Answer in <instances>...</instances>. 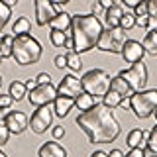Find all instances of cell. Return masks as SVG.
Segmentation results:
<instances>
[{
	"label": "cell",
	"instance_id": "6da1fadb",
	"mask_svg": "<svg viewBox=\"0 0 157 157\" xmlns=\"http://www.w3.org/2000/svg\"><path fill=\"white\" fill-rule=\"evenodd\" d=\"M75 124L86 134L90 144H112L122 134V126L116 120L112 108L104 104H94L90 110L81 112Z\"/></svg>",
	"mask_w": 157,
	"mask_h": 157
},
{
	"label": "cell",
	"instance_id": "7a4b0ae2",
	"mask_svg": "<svg viewBox=\"0 0 157 157\" xmlns=\"http://www.w3.org/2000/svg\"><path fill=\"white\" fill-rule=\"evenodd\" d=\"M102 22L94 14H77L73 16L69 37L73 41V51L77 53H86L96 47L98 37L102 33Z\"/></svg>",
	"mask_w": 157,
	"mask_h": 157
},
{
	"label": "cell",
	"instance_id": "3957f363",
	"mask_svg": "<svg viewBox=\"0 0 157 157\" xmlns=\"http://www.w3.org/2000/svg\"><path fill=\"white\" fill-rule=\"evenodd\" d=\"M43 47L32 33H24V36H14V47H12V59L20 67L36 65L41 59Z\"/></svg>",
	"mask_w": 157,
	"mask_h": 157
},
{
	"label": "cell",
	"instance_id": "277c9868",
	"mask_svg": "<svg viewBox=\"0 0 157 157\" xmlns=\"http://www.w3.org/2000/svg\"><path fill=\"white\" fill-rule=\"evenodd\" d=\"M130 100H132L130 110L136 114V118L145 120V118L153 116L157 108V88H144L140 92H134Z\"/></svg>",
	"mask_w": 157,
	"mask_h": 157
},
{
	"label": "cell",
	"instance_id": "5b68a950",
	"mask_svg": "<svg viewBox=\"0 0 157 157\" xmlns=\"http://www.w3.org/2000/svg\"><path fill=\"white\" fill-rule=\"evenodd\" d=\"M110 75L104 71V69H90L86 71L81 78V85L82 90L88 92L92 96H104L108 90H110Z\"/></svg>",
	"mask_w": 157,
	"mask_h": 157
},
{
	"label": "cell",
	"instance_id": "8992f818",
	"mask_svg": "<svg viewBox=\"0 0 157 157\" xmlns=\"http://www.w3.org/2000/svg\"><path fill=\"white\" fill-rule=\"evenodd\" d=\"M126 41H128L126 29H122L120 26L118 28H104L100 37H98L96 49L98 51H104V53H120Z\"/></svg>",
	"mask_w": 157,
	"mask_h": 157
},
{
	"label": "cell",
	"instance_id": "52a82bcc",
	"mask_svg": "<svg viewBox=\"0 0 157 157\" xmlns=\"http://www.w3.org/2000/svg\"><path fill=\"white\" fill-rule=\"evenodd\" d=\"M118 75L128 82V86H130L134 92L144 90L147 86V81H149V71H147V65L144 61H137L134 65H130L128 69H122Z\"/></svg>",
	"mask_w": 157,
	"mask_h": 157
},
{
	"label": "cell",
	"instance_id": "ba28073f",
	"mask_svg": "<svg viewBox=\"0 0 157 157\" xmlns=\"http://www.w3.org/2000/svg\"><path fill=\"white\" fill-rule=\"evenodd\" d=\"M53 116H55V112H53V108L45 104V106H37L36 110H33L32 118H29V130L33 132V134L41 136L47 132V128L53 124Z\"/></svg>",
	"mask_w": 157,
	"mask_h": 157
},
{
	"label": "cell",
	"instance_id": "9c48e42d",
	"mask_svg": "<svg viewBox=\"0 0 157 157\" xmlns=\"http://www.w3.org/2000/svg\"><path fill=\"white\" fill-rule=\"evenodd\" d=\"M57 98V86H53L51 82L47 85H37L33 90L28 92V100L33 106H45V104H53V100Z\"/></svg>",
	"mask_w": 157,
	"mask_h": 157
},
{
	"label": "cell",
	"instance_id": "30bf717a",
	"mask_svg": "<svg viewBox=\"0 0 157 157\" xmlns=\"http://www.w3.org/2000/svg\"><path fill=\"white\" fill-rule=\"evenodd\" d=\"M33 10H36V24L39 28L49 26V22L57 16L55 4H51L49 0H33Z\"/></svg>",
	"mask_w": 157,
	"mask_h": 157
},
{
	"label": "cell",
	"instance_id": "8fae6325",
	"mask_svg": "<svg viewBox=\"0 0 157 157\" xmlns=\"http://www.w3.org/2000/svg\"><path fill=\"white\" fill-rule=\"evenodd\" d=\"M4 122H6V126H8L12 136H20L29 128V118L22 110H10L8 116L4 118Z\"/></svg>",
	"mask_w": 157,
	"mask_h": 157
},
{
	"label": "cell",
	"instance_id": "7c38bea8",
	"mask_svg": "<svg viewBox=\"0 0 157 157\" xmlns=\"http://www.w3.org/2000/svg\"><path fill=\"white\" fill-rule=\"evenodd\" d=\"M122 59H124L126 63H137V61H144V55H145V49L141 45V41H137V39H128L124 43V47H122L120 51Z\"/></svg>",
	"mask_w": 157,
	"mask_h": 157
},
{
	"label": "cell",
	"instance_id": "4fadbf2b",
	"mask_svg": "<svg viewBox=\"0 0 157 157\" xmlns=\"http://www.w3.org/2000/svg\"><path fill=\"white\" fill-rule=\"evenodd\" d=\"M82 92V85H81V78L75 77V75H65L59 81L57 85V94H63V96H71L75 98Z\"/></svg>",
	"mask_w": 157,
	"mask_h": 157
},
{
	"label": "cell",
	"instance_id": "5bb4252c",
	"mask_svg": "<svg viewBox=\"0 0 157 157\" xmlns=\"http://www.w3.org/2000/svg\"><path fill=\"white\" fill-rule=\"evenodd\" d=\"M37 157H67V149L59 141H45L37 149Z\"/></svg>",
	"mask_w": 157,
	"mask_h": 157
},
{
	"label": "cell",
	"instance_id": "9a60e30c",
	"mask_svg": "<svg viewBox=\"0 0 157 157\" xmlns=\"http://www.w3.org/2000/svg\"><path fill=\"white\" fill-rule=\"evenodd\" d=\"M145 141H147V132L141 130V128L130 130V134H128V137H126V145L130 147V149H144Z\"/></svg>",
	"mask_w": 157,
	"mask_h": 157
},
{
	"label": "cell",
	"instance_id": "2e32d148",
	"mask_svg": "<svg viewBox=\"0 0 157 157\" xmlns=\"http://www.w3.org/2000/svg\"><path fill=\"white\" fill-rule=\"evenodd\" d=\"M102 16H104L106 28H118V26H120L122 16H124V6H122V4H114V6L106 8Z\"/></svg>",
	"mask_w": 157,
	"mask_h": 157
},
{
	"label": "cell",
	"instance_id": "e0dca14e",
	"mask_svg": "<svg viewBox=\"0 0 157 157\" xmlns=\"http://www.w3.org/2000/svg\"><path fill=\"white\" fill-rule=\"evenodd\" d=\"M73 106H75V98H71V96L57 94V98L53 100V112H55V116H59V118H65L69 112H71Z\"/></svg>",
	"mask_w": 157,
	"mask_h": 157
},
{
	"label": "cell",
	"instance_id": "ac0fdd59",
	"mask_svg": "<svg viewBox=\"0 0 157 157\" xmlns=\"http://www.w3.org/2000/svg\"><path fill=\"white\" fill-rule=\"evenodd\" d=\"M71 22H73V16L69 12H57V16L49 22V28L59 29V32H69L71 29Z\"/></svg>",
	"mask_w": 157,
	"mask_h": 157
},
{
	"label": "cell",
	"instance_id": "d6986e66",
	"mask_svg": "<svg viewBox=\"0 0 157 157\" xmlns=\"http://www.w3.org/2000/svg\"><path fill=\"white\" fill-rule=\"evenodd\" d=\"M94 104H98L96 102V96H92V94H88V92L82 90L78 96H75V106L78 108L81 112H86V110H90Z\"/></svg>",
	"mask_w": 157,
	"mask_h": 157
},
{
	"label": "cell",
	"instance_id": "ffe728a7",
	"mask_svg": "<svg viewBox=\"0 0 157 157\" xmlns=\"http://www.w3.org/2000/svg\"><path fill=\"white\" fill-rule=\"evenodd\" d=\"M110 88H112V90H116V92H120V94L124 96V98L134 94V90L128 86V82H126L120 75H116V77H112V78H110Z\"/></svg>",
	"mask_w": 157,
	"mask_h": 157
},
{
	"label": "cell",
	"instance_id": "44dd1931",
	"mask_svg": "<svg viewBox=\"0 0 157 157\" xmlns=\"http://www.w3.org/2000/svg\"><path fill=\"white\" fill-rule=\"evenodd\" d=\"M8 94L14 98V100H22V98H26L28 96V86H26V82H22V81H12L10 82V86H8Z\"/></svg>",
	"mask_w": 157,
	"mask_h": 157
},
{
	"label": "cell",
	"instance_id": "7402d4cb",
	"mask_svg": "<svg viewBox=\"0 0 157 157\" xmlns=\"http://www.w3.org/2000/svg\"><path fill=\"white\" fill-rule=\"evenodd\" d=\"M141 45H144L145 53H149L151 57H157V32H145Z\"/></svg>",
	"mask_w": 157,
	"mask_h": 157
},
{
	"label": "cell",
	"instance_id": "603a6c76",
	"mask_svg": "<svg viewBox=\"0 0 157 157\" xmlns=\"http://www.w3.org/2000/svg\"><path fill=\"white\" fill-rule=\"evenodd\" d=\"M29 28H32V24H29L28 16H18L16 22L12 24V36H24V33H29Z\"/></svg>",
	"mask_w": 157,
	"mask_h": 157
},
{
	"label": "cell",
	"instance_id": "cb8c5ba5",
	"mask_svg": "<svg viewBox=\"0 0 157 157\" xmlns=\"http://www.w3.org/2000/svg\"><path fill=\"white\" fill-rule=\"evenodd\" d=\"M12 47H14V36L12 33H4L0 36V53L4 59L12 57Z\"/></svg>",
	"mask_w": 157,
	"mask_h": 157
},
{
	"label": "cell",
	"instance_id": "d4e9b609",
	"mask_svg": "<svg viewBox=\"0 0 157 157\" xmlns=\"http://www.w3.org/2000/svg\"><path fill=\"white\" fill-rule=\"evenodd\" d=\"M49 41L53 47H65L69 41V32H59V29H51L49 33Z\"/></svg>",
	"mask_w": 157,
	"mask_h": 157
},
{
	"label": "cell",
	"instance_id": "484cf974",
	"mask_svg": "<svg viewBox=\"0 0 157 157\" xmlns=\"http://www.w3.org/2000/svg\"><path fill=\"white\" fill-rule=\"evenodd\" d=\"M122 98H124V96H122L120 92H116V90H112V88H110V90L102 96V104L108 106V108H118V106H120V102H122Z\"/></svg>",
	"mask_w": 157,
	"mask_h": 157
},
{
	"label": "cell",
	"instance_id": "4316f807",
	"mask_svg": "<svg viewBox=\"0 0 157 157\" xmlns=\"http://www.w3.org/2000/svg\"><path fill=\"white\" fill-rule=\"evenodd\" d=\"M65 57H67V67L71 69V71H81V69H82L81 53H77V51H69V53H65Z\"/></svg>",
	"mask_w": 157,
	"mask_h": 157
},
{
	"label": "cell",
	"instance_id": "83f0119b",
	"mask_svg": "<svg viewBox=\"0 0 157 157\" xmlns=\"http://www.w3.org/2000/svg\"><path fill=\"white\" fill-rule=\"evenodd\" d=\"M10 18H12V8L6 6V4L0 0V32L6 28V24L10 22Z\"/></svg>",
	"mask_w": 157,
	"mask_h": 157
},
{
	"label": "cell",
	"instance_id": "f1b7e54d",
	"mask_svg": "<svg viewBox=\"0 0 157 157\" xmlns=\"http://www.w3.org/2000/svg\"><path fill=\"white\" fill-rule=\"evenodd\" d=\"M120 28L122 29H132V28H136V16L134 14H130V12H124V16H122L120 20Z\"/></svg>",
	"mask_w": 157,
	"mask_h": 157
},
{
	"label": "cell",
	"instance_id": "f546056e",
	"mask_svg": "<svg viewBox=\"0 0 157 157\" xmlns=\"http://www.w3.org/2000/svg\"><path fill=\"white\" fill-rule=\"evenodd\" d=\"M145 147H149L151 151H157V124L151 128V132L147 134V141H145Z\"/></svg>",
	"mask_w": 157,
	"mask_h": 157
},
{
	"label": "cell",
	"instance_id": "4dcf8cb0",
	"mask_svg": "<svg viewBox=\"0 0 157 157\" xmlns=\"http://www.w3.org/2000/svg\"><path fill=\"white\" fill-rule=\"evenodd\" d=\"M10 130H8V126H6V122L4 120H0V147L2 145H6L8 144V140H10Z\"/></svg>",
	"mask_w": 157,
	"mask_h": 157
},
{
	"label": "cell",
	"instance_id": "1f68e13d",
	"mask_svg": "<svg viewBox=\"0 0 157 157\" xmlns=\"http://www.w3.org/2000/svg\"><path fill=\"white\" fill-rule=\"evenodd\" d=\"M134 16L136 18H144V16H149V12H147V0H144L141 4H137V6L134 8Z\"/></svg>",
	"mask_w": 157,
	"mask_h": 157
},
{
	"label": "cell",
	"instance_id": "d6a6232c",
	"mask_svg": "<svg viewBox=\"0 0 157 157\" xmlns=\"http://www.w3.org/2000/svg\"><path fill=\"white\" fill-rule=\"evenodd\" d=\"M65 134H67V132H65V128H63V126H55V128L51 130L53 140H63V137H65Z\"/></svg>",
	"mask_w": 157,
	"mask_h": 157
},
{
	"label": "cell",
	"instance_id": "836d02e7",
	"mask_svg": "<svg viewBox=\"0 0 157 157\" xmlns=\"http://www.w3.org/2000/svg\"><path fill=\"white\" fill-rule=\"evenodd\" d=\"M14 102V98L10 94H0V108H10Z\"/></svg>",
	"mask_w": 157,
	"mask_h": 157
},
{
	"label": "cell",
	"instance_id": "e575fe53",
	"mask_svg": "<svg viewBox=\"0 0 157 157\" xmlns=\"http://www.w3.org/2000/svg\"><path fill=\"white\" fill-rule=\"evenodd\" d=\"M53 65H55L57 69H63V67H67V57H65V55H57L55 59H53Z\"/></svg>",
	"mask_w": 157,
	"mask_h": 157
},
{
	"label": "cell",
	"instance_id": "d590c367",
	"mask_svg": "<svg viewBox=\"0 0 157 157\" xmlns=\"http://www.w3.org/2000/svg\"><path fill=\"white\" fill-rule=\"evenodd\" d=\"M90 14H104V8L100 6V2H98V0H94V2H90Z\"/></svg>",
	"mask_w": 157,
	"mask_h": 157
},
{
	"label": "cell",
	"instance_id": "8d00e7d4",
	"mask_svg": "<svg viewBox=\"0 0 157 157\" xmlns=\"http://www.w3.org/2000/svg\"><path fill=\"white\" fill-rule=\"evenodd\" d=\"M37 85H47V82H51V77H49V73H39L36 77Z\"/></svg>",
	"mask_w": 157,
	"mask_h": 157
},
{
	"label": "cell",
	"instance_id": "74e56055",
	"mask_svg": "<svg viewBox=\"0 0 157 157\" xmlns=\"http://www.w3.org/2000/svg\"><path fill=\"white\" fill-rule=\"evenodd\" d=\"M147 12L149 16H157V0H147Z\"/></svg>",
	"mask_w": 157,
	"mask_h": 157
},
{
	"label": "cell",
	"instance_id": "f35d334b",
	"mask_svg": "<svg viewBox=\"0 0 157 157\" xmlns=\"http://www.w3.org/2000/svg\"><path fill=\"white\" fill-rule=\"evenodd\" d=\"M122 2V6H128V8H136L137 4H141L144 0H120Z\"/></svg>",
	"mask_w": 157,
	"mask_h": 157
},
{
	"label": "cell",
	"instance_id": "ab89813d",
	"mask_svg": "<svg viewBox=\"0 0 157 157\" xmlns=\"http://www.w3.org/2000/svg\"><path fill=\"white\" fill-rule=\"evenodd\" d=\"M124 157H144V149H130Z\"/></svg>",
	"mask_w": 157,
	"mask_h": 157
},
{
	"label": "cell",
	"instance_id": "60d3db41",
	"mask_svg": "<svg viewBox=\"0 0 157 157\" xmlns=\"http://www.w3.org/2000/svg\"><path fill=\"white\" fill-rule=\"evenodd\" d=\"M98 2H100V6L102 8H110V6H114V4H120V2H118V0H98Z\"/></svg>",
	"mask_w": 157,
	"mask_h": 157
},
{
	"label": "cell",
	"instance_id": "b9f144b4",
	"mask_svg": "<svg viewBox=\"0 0 157 157\" xmlns=\"http://www.w3.org/2000/svg\"><path fill=\"white\" fill-rule=\"evenodd\" d=\"M26 86H28V92H29V90H33V88L37 86V81H36V77H33V78H28V81H26Z\"/></svg>",
	"mask_w": 157,
	"mask_h": 157
},
{
	"label": "cell",
	"instance_id": "7bdbcfd3",
	"mask_svg": "<svg viewBox=\"0 0 157 157\" xmlns=\"http://www.w3.org/2000/svg\"><path fill=\"white\" fill-rule=\"evenodd\" d=\"M132 106V100H130V96H126V98H122V102H120V108H130Z\"/></svg>",
	"mask_w": 157,
	"mask_h": 157
},
{
	"label": "cell",
	"instance_id": "ee69618b",
	"mask_svg": "<svg viewBox=\"0 0 157 157\" xmlns=\"http://www.w3.org/2000/svg\"><path fill=\"white\" fill-rule=\"evenodd\" d=\"M108 155H110V157H124L126 153H124V151H122V149H112V151H110V153H108Z\"/></svg>",
	"mask_w": 157,
	"mask_h": 157
},
{
	"label": "cell",
	"instance_id": "f6af8a7d",
	"mask_svg": "<svg viewBox=\"0 0 157 157\" xmlns=\"http://www.w3.org/2000/svg\"><path fill=\"white\" fill-rule=\"evenodd\" d=\"M144 157H157V151H151L149 147H144Z\"/></svg>",
	"mask_w": 157,
	"mask_h": 157
},
{
	"label": "cell",
	"instance_id": "bcb514c9",
	"mask_svg": "<svg viewBox=\"0 0 157 157\" xmlns=\"http://www.w3.org/2000/svg\"><path fill=\"white\" fill-rule=\"evenodd\" d=\"M90 157H110V155H108L106 151H100V149H98V151H92Z\"/></svg>",
	"mask_w": 157,
	"mask_h": 157
},
{
	"label": "cell",
	"instance_id": "7dc6e473",
	"mask_svg": "<svg viewBox=\"0 0 157 157\" xmlns=\"http://www.w3.org/2000/svg\"><path fill=\"white\" fill-rule=\"evenodd\" d=\"M51 4H55V6H65V4H69L71 0H49Z\"/></svg>",
	"mask_w": 157,
	"mask_h": 157
},
{
	"label": "cell",
	"instance_id": "c3c4849f",
	"mask_svg": "<svg viewBox=\"0 0 157 157\" xmlns=\"http://www.w3.org/2000/svg\"><path fill=\"white\" fill-rule=\"evenodd\" d=\"M2 2L6 4V6H10V8H12V6H16V4L20 2V0H2Z\"/></svg>",
	"mask_w": 157,
	"mask_h": 157
},
{
	"label": "cell",
	"instance_id": "681fc988",
	"mask_svg": "<svg viewBox=\"0 0 157 157\" xmlns=\"http://www.w3.org/2000/svg\"><path fill=\"white\" fill-rule=\"evenodd\" d=\"M6 116H8V108H0V120H4Z\"/></svg>",
	"mask_w": 157,
	"mask_h": 157
},
{
	"label": "cell",
	"instance_id": "f907efd6",
	"mask_svg": "<svg viewBox=\"0 0 157 157\" xmlns=\"http://www.w3.org/2000/svg\"><path fill=\"white\" fill-rule=\"evenodd\" d=\"M0 157H8V155H6V153L2 151V147H0Z\"/></svg>",
	"mask_w": 157,
	"mask_h": 157
},
{
	"label": "cell",
	"instance_id": "816d5d0a",
	"mask_svg": "<svg viewBox=\"0 0 157 157\" xmlns=\"http://www.w3.org/2000/svg\"><path fill=\"white\" fill-rule=\"evenodd\" d=\"M153 116H155V120H157V108H155V112H153Z\"/></svg>",
	"mask_w": 157,
	"mask_h": 157
},
{
	"label": "cell",
	"instance_id": "f5cc1de1",
	"mask_svg": "<svg viewBox=\"0 0 157 157\" xmlns=\"http://www.w3.org/2000/svg\"><path fill=\"white\" fill-rule=\"evenodd\" d=\"M4 61V57H2V53H0V63H2Z\"/></svg>",
	"mask_w": 157,
	"mask_h": 157
},
{
	"label": "cell",
	"instance_id": "db71d44e",
	"mask_svg": "<svg viewBox=\"0 0 157 157\" xmlns=\"http://www.w3.org/2000/svg\"><path fill=\"white\" fill-rule=\"evenodd\" d=\"M0 86H2V75H0Z\"/></svg>",
	"mask_w": 157,
	"mask_h": 157
}]
</instances>
